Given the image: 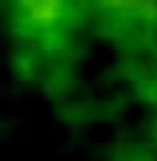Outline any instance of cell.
Masks as SVG:
<instances>
[{"label": "cell", "mask_w": 157, "mask_h": 161, "mask_svg": "<svg viewBox=\"0 0 157 161\" xmlns=\"http://www.w3.org/2000/svg\"><path fill=\"white\" fill-rule=\"evenodd\" d=\"M19 3H22V13L28 16V22L40 31L59 28L68 16V0H19Z\"/></svg>", "instance_id": "6da1fadb"}]
</instances>
